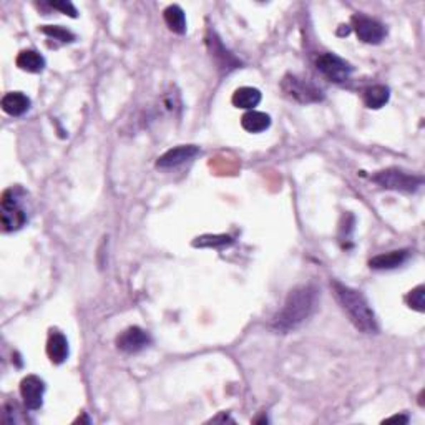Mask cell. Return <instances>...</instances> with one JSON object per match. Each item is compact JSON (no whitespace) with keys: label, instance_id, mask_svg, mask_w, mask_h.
<instances>
[{"label":"cell","instance_id":"obj_1","mask_svg":"<svg viewBox=\"0 0 425 425\" xmlns=\"http://www.w3.org/2000/svg\"><path fill=\"white\" fill-rule=\"evenodd\" d=\"M319 304V291L312 284L299 286L287 294L282 309L274 316L273 329L281 334L294 331L314 314Z\"/></svg>","mask_w":425,"mask_h":425},{"label":"cell","instance_id":"obj_2","mask_svg":"<svg viewBox=\"0 0 425 425\" xmlns=\"http://www.w3.org/2000/svg\"><path fill=\"white\" fill-rule=\"evenodd\" d=\"M332 293L336 296V301L341 304L343 311L347 314V318L359 331L365 334H376L379 331L376 314L372 307L368 302V299L362 296L359 291L343 284L339 281L331 282Z\"/></svg>","mask_w":425,"mask_h":425},{"label":"cell","instance_id":"obj_3","mask_svg":"<svg viewBox=\"0 0 425 425\" xmlns=\"http://www.w3.org/2000/svg\"><path fill=\"white\" fill-rule=\"evenodd\" d=\"M372 181L386 190L404 191V193H415L424 185V178L402 172L399 168H387L377 172L372 177Z\"/></svg>","mask_w":425,"mask_h":425},{"label":"cell","instance_id":"obj_4","mask_svg":"<svg viewBox=\"0 0 425 425\" xmlns=\"http://www.w3.org/2000/svg\"><path fill=\"white\" fill-rule=\"evenodd\" d=\"M281 89L289 98L298 103H318L324 100V91L316 83L298 75L287 73L281 82Z\"/></svg>","mask_w":425,"mask_h":425},{"label":"cell","instance_id":"obj_5","mask_svg":"<svg viewBox=\"0 0 425 425\" xmlns=\"http://www.w3.org/2000/svg\"><path fill=\"white\" fill-rule=\"evenodd\" d=\"M316 69L323 77L334 83L347 82L354 72L352 65L349 62H345L344 58L336 55V53L329 52L316 57Z\"/></svg>","mask_w":425,"mask_h":425},{"label":"cell","instance_id":"obj_6","mask_svg":"<svg viewBox=\"0 0 425 425\" xmlns=\"http://www.w3.org/2000/svg\"><path fill=\"white\" fill-rule=\"evenodd\" d=\"M27 223V212L20 206L19 195L14 188L2 195V224L6 231H17Z\"/></svg>","mask_w":425,"mask_h":425},{"label":"cell","instance_id":"obj_7","mask_svg":"<svg viewBox=\"0 0 425 425\" xmlns=\"http://www.w3.org/2000/svg\"><path fill=\"white\" fill-rule=\"evenodd\" d=\"M351 24H352L354 32H356V35L359 37V40L364 42V44L377 45V44H381V42L384 40L387 35L386 25L381 24L376 19H370V17L368 15H362V14L352 15Z\"/></svg>","mask_w":425,"mask_h":425},{"label":"cell","instance_id":"obj_8","mask_svg":"<svg viewBox=\"0 0 425 425\" xmlns=\"http://www.w3.org/2000/svg\"><path fill=\"white\" fill-rule=\"evenodd\" d=\"M150 344H152V336L138 326L125 329L122 334L116 337V347L127 354L141 352Z\"/></svg>","mask_w":425,"mask_h":425},{"label":"cell","instance_id":"obj_9","mask_svg":"<svg viewBox=\"0 0 425 425\" xmlns=\"http://www.w3.org/2000/svg\"><path fill=\"white\" fill-rule=\"evenodd\" d=\"M45 382L37 376H27L20 382V395L28 410H39L44 404Z\"/></svg>","mask_w":425,"mask_h":425},{"label":"cell","instance_id":"obj_10","mask_svg":"<svg viewBox=\"0 0 425 425\" xmlns=\"http://www.w3.org/2000/svg\"><path fill=\"white\" fill-rule=\"evenodd\" d=\"M206 44H208V48H210L211 58L216 62V64H218L219 69L224 70V72L235 70L241 65V62L237 60V58L233 55V53L228 52L226 47L223 45V42H221L218 37H216L215 32L208 33Z\"/></svg>","mask_w":425,"mask_h":425},{"label":"cell","instance_id":"obj_11","mask_svg":"<svg viewBox=\"0 0 425 425\" xmlns=\"http://www.w3.org/2000/svg\"><path fill=\"white\" fill-rule=\"evenodd\" d=\"M197 155H199L198 147H195V145H180V147L168 150V152L158 158L156 166L161 170L174 168V166H180L186 163V161L193 160Z\"/></svg>","mask_w":425,"mask_h":425},{"label":"cell","instance_id":"obj_12","mask_svg":"<svg viewBox=\"0 0 425 425\" xmlns=\"http://www.w3.org/2000/svg\"><path fill=\"white\" fill-rule=\"evenodd\" d=\"M409 257H410L409 249H399V251L379 254V256L372 257V260L369 261V266L377 271H389L401 268L402 264H406V262L409 261Z\"/></svg>","mask_w":425,"mask_h":425},{"label":"cell","instance_id":"obj_13","mask_svg":"<svg viewBox=\"0 0 425 425\" xmlns=\"http://www.w3.org/2000/svg\"><path fill=\"white\" fill-rule=\"evenodd\" d=\"M47 356L53 364H64L69 357V341L58 331H52L47 341Z\"/></svg>","mask_w":425,"mask_h":425},{"label":"cell","instance_id":"obj_14","mask_svg":"<svg viewBox=\"0 0 425 425\" xmlns=\"http://www.w3.org/2000/svg\"><path fill=\"white\" fill-rule=\"evenodd\" d=\"M30 98L22 91H10L2 98V110L10 116H22L30 110Z\"/></svg>","mask_w":425,"mask_h":425},{"label":"cell","instance_id":"obj_15","mask_svg":"<svg viewBox=\"0 0 425 425\" xmlns=\"http://www.w3.org/2000/svg\"><path fill=\"white\" fill-rule=\"evenodd\" d=\"M231 102L236 108H243L248 111L254 110V107L260 105L261 102V91L253 87H241L233 93Z\"/></svg>","mask_w":425,"mask_h":425},{"label":"cell","instance_id":"obj_16","mask_svg":"<svg viewBox=\"0 0 425 425\" xmlns=\"http://www.w3.org/2000/svg\"><path fill=\"white\" fill-rule=\"evenodd\" d=\"M15 62L20 70L28 73H40L45 69V58L37 50H22Z\"/></svg>","mask_w":425,"mask_h":425},{"label":"cell","instance_id":"obj_17","mask_svg":"<svg viewBox=\"0 0 425 425\" xmlns=\"http://www.w3.org/2000/svg\"><path fill=\"white\" fill-rule=\"evenodd\" d=\"M241 127L249 133H261L271 127V116L262 111L249 110L241 118Z\"/></svg>","mask_w":425,"mask_h":425},{"label":"cell","instance_id":"obj_18","mask_svg":"<svg viewBox=\"0 0 425 425\" xmlns=\"http://www.w3.org/2000/svg\"><path fill=\"white\" fill-rule=\"evenodd\" d=\"M364 103L368 108H372V110H379L389 102L390 98V90L389 87L386 85H372L369 89L364 90Z\"/></svg>","mask_w":425,"mask_h":425},{"label":"cell","instance_id":"obj_19","mask_svg":"<svg viewBox=\"0 0 425 425\" xmlns=\"http://www.w3.org/2000/svg\"><path fill=\"white\" fill-rule=\"evenodd\" d=\"M165 22L168 25V28L178 35H183L186 33V17L185 12L180 6H170L165 8L163 12Z\"/></svg>","mask_w":425,"mask_h":425},{"label":"cell","instance_id":"obj_20","mask_svg":"<svg viewBox=\"0 0 425 425\" xmlns=\"http://www.w3.org/2000/svg\"><path fill=\"white\" fill-rule=\"evenodd\" d=\"M235 243L231 236L228 235H205L199 236L193 241L195 248H224V246H231Z\"/></svg>","mask_w":425,"mask_h":425},{"label":"cell","instance_id":"obj_21","mask_svg":"<svg viewBox=\"0 0 425 425\" xmlns=\"http://www.w3.org/2000/svg\"><path fill=\"white\" fill-rule=\"evenodd\" d=\"M40 32L45 33V35L52 37L53 40L62 42V44H72L75 42V33H72L70 30H66L65 27H60V25H44V27H40Z\"/></svg>","mask_w":425,"mask_h":425},{"label":"cell","instance_id":"obj_22","mask_svg":"<svg viewBox=\"0 0 425 425\" xmlns=\"http://www.w3.org/2000/svg\"><path fill=\"white\" fill-rule=\"evenodd\" d=\"M406 302L410 309H415L419 312L425 311V286L420 284L412 289L409 294L406 296Z\"/></svg>","mask_w":425,"mask_h":425},{"label":"cell","instance_id":"obj_23","mask_svg":"<svg viewBox=\"0 0 425 425\" xmlns=\"http://www.w3.org/2000/svg\"><path fill=\"white\" fill-rule=\"evenodd\" d=\"M48 6L52 8H55V10H60L62 14L72 17V19H75V17L78 15L77 8H75L73 3L69 2V0H53V2H48Z\"/></svg>","mask_w":425,"mask_h":425},{"label":"cell","instance_id":"obj_24","mask_svg":"<svg viewBox=\"0 0 425 425\" xmlns=\"http://www.w3.org/2000/svg\"><path fill=\"white\" fill-rule=\"evenodd\" d=\"M386 422H402V424H407V422H409V417H407V415H394V417L387 419Z\"/></svg>","mask_w":425,"mask_h":425}]
</instances>
